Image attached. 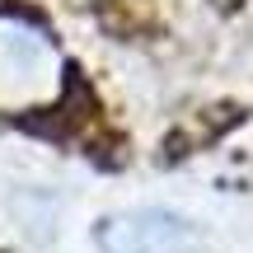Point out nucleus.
<instances>
[{"mask_svg":"<svg viewBox=\"0 0 253 253\" xmlns=\"http://www.w3.org/2000/svg\"><path fill=\"white\" fill-rule=\"evenodd\" d=\"M197 230L173 211H122L99 225L103 253H188Z\"/></svg>","mask_w":253,"mask_h":253,"instance_id":"nucleus-2","label":"nucleus"},{"mask_svg":"<svg viewBox=\"0 0 253 253\" xmlns=\"http://www.w3.org/2000/svg\"><path fill=\"white\" fill-rule=\"evenodd\" d=\"M56 84V52L42 28L24 19H0V103H33L47 99Z\"/></svg>","mask_w":253,"mask_h":253,"instance_id":"nucleus-1","label":"nucleus"}]
</instances>
